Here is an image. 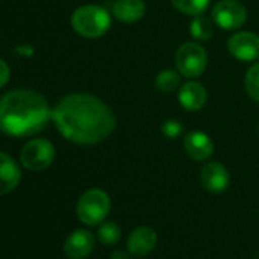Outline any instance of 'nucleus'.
I'll return each instance as SVG.
<instances>
[{"mask_svg": "<svg viewBox=\"0 0 259 259\" xmlns=\"http://www.w3.org/2000/svg\"><path fill=\"white\" fill-rule=\"evenodd\" d=\"M52 120L64 139L78 145L99 144L116 128V116L111 108L87 93L61 98L52 110Z\"/></svg>", "mask_w": 259, "mask_h": 259, "instance_id": "obj_1", "label": "nucleus"}, {"mask_svg": "<svg viewBox=\"0 0 259 259\" xmlns=\"http://www.w3.org/2000/svg\"><path fill=\"white\" fill-rule=\"evenodd\" d=\"M49 119H52V110L38 92L19 89L0 98V132L11 138L37 135Z\"/></svg>", "mask_w": 259, "mask_h": 259, "instance_id": "obj_2", "label": "nucleus"}, {"mask_svg": "<svg viewBox=\"0 0 259 259\" xmlns=\"http://www.w3.org/2000/svg\"><path fill=\"white\" fill-rule=\"evenodd\" d=\"M72 28L84 38H99L111 28L108 11L99 5H84L73 11Z\"/></svg>", "mask_w": 259, "mask_h": 259, "instance_id": "obj_3", "label": "nucleus"}, {"mask_svg": "<svg viewBox=\"0 0 259 259\" xmlns=\"http://www.w3.org/2000/svg\"><path fill=\"white\" fill-rule=\"evenodd\" d=\"M110 212V197L102 189L85 191L76 204V215L87 226L101 224Z\"/></svg>", "mask_w": 259, "mask_h": 259, "instance_id": "obj_4", "label": "nucleus"}, {"mask_svg": "<svg viewBox=\"0 0 259 259\" xmlns=\"http://www.w3.org/2000/svg\"><path fill=\"white\" fill-rule=\"evenodd\" d=\"M176 66L182 76L188 79L198 78L207 67V54L197 41L183 43L176 52Z\"/></svg>", "mask_w": 259, "mask_h": 259, "instance_id": "obj_5", "label": "nucleus"}, {"mask_svg": "<svg viewBox=\"0 0 259 259\" xmlns=\"http://www.w3.org/2000/svg\"><path fill=\"white\" fill-rule=\"evenodd\" d=\"M55 160V148L46 139H32L28 142L22 153L20 162L26 169L31 171H43L49 168Z\"/></svg>", "mask_w": 259, "mask_h": 259, "instance_id": "obj_6", "label": "nucleus"}, {"mask_svg": "<svg viewBox=\"0 0 259 259\" xmlns=\"http://www.w3.org/2000/svg\"><path fill=\"white\" fill-rule=\"evenodd\" d=\"M212 20L221 29H239L247 22V8L238 0H221L212 8Z\"/></svg>", "mask_w": 259, "mask_h": 259, "instance_id": "obj_7", "label": "nucleus"}, {"mask_svg": "<svg viewBox=\"0 0 259 259\" xmlns=\"http://www.w3.org/2000/svg\"><path fill=\"white\" fill-rule=\"evenodd\" d=\"M229 54L239 61H257L259 60V35L254 32L242 31L233 34L227 41Z\"/></svg>", "mask_w": 259, "mask_h": 259, "instance_id": "obj_8", "label": "nucleus"}, {"mask_svg": "<svg viewBox=\"0 0 259 259\" xmlns=\"http://www.w3.org/2000/svg\"><path fill=\"white\" fill-rule=\"evenodd\" d=\"M201 185L207 192L221 194L230 185V176L224 165L218 162H209L201 169Z\"/></svg>", "mask_w": 259, "mask_h": 259, "instance_id": "obj_9", "label": "nucleus"}, {"mask_svg": "<svg viewBox=\"0 0 259 259\" xmlns=\"http://www.w3.org/2000/svg\"><path fill=\"white\" fill-rule=\"evenodd\" d=\"M185 153L195 162H204L213 154V142L204 132H189L183 139Z\"/></svg>", "mask_w": 259, "mask_h": 259, "instance_id": "obj_10", "label": "nucleus"}, {"mask_svg": "<svg viewBox=\"0 0 259 259\" xmlns=\"http://www.w3.org/2000/svg\"><path fill=\"white\" fill-rule=\"evenodd\" d=\"M95 247L93 235L85 229H78L72 232L64 242V253L70 259H84L87 257Z\"/></svg>", "mask_w": 259, "mask_h": 259, "instance_id": "obj_11", "label": "nucleus"}, {"mask_svg": "<svg viewBox=\"0 0 259 259\" xmlns=\"http://www.w3.org/2000/svg\"><path fill=\"white\" fill-rule=\"evenodd\" d=\"M156 244H157L156 230L148 226H139L128 236L126 247L128 251L135 256H145L150 251H153Z\"/></svg>", "mask_w": 259, "mask_h": 259, "instance_id": "obj_12", "label": "nucleus"}, {"mask_svg": "<svg viewBox=\"0 0 259 259\" xmlns=\"http://www.w3.org/2000/svg\"><path fill=\"white\" fill-rule=\"evenodd\" d=\"M207 92L204 85L198 81H188L180 87L179 102L188 111H198L206 105Z\"/></svg>", "mask_w": 259, "mask_h": 259, "instance_id": "obj_13", "label": "nucleus"}, {"mask_svg": "<svg viewBox=\"0 0 259 259\" xmlns=\"http://www.w3.org/2000/svg\"><path fill=\"white\" fill-rule=\"evenodd\" d=\"M20 180L22 172L16 160L5 153H0V195L14 191Z\"/></svg>", "mask_w": 259, "mask_h": 259, "instance_id": "obj_14", "label": "nucleus"}, {"mask_svg": "<svg viewBox=\"0 0 259 259\" xmlns=\"http://www.w3.org/2000/svg\"><path fill=\"white\" fill-rule=\"evenodd\" d=\"M144 0H116L111 7L113 16L122 23H136L145 16Z\"/></svg>", "mask_w": 259, "mask_h": 259, "instance_id": "obj_15", "label": "nucleus"}, {"mask_svg": "<svg viewBox=\"0 0 259 259\" xmlns=\"http://www.w3.org/2000/svg\"><path fill=\"white\" fill-rule=\"evenodd\" d=\"M180 87V72L165 69L156 76V89L163 93H172Z\"/></svg>", "mask_w": 259, "mask_h": 259, "instance_id": "obj_16", "label": "nucleus"}, {"mask_svg": "<svg viewBox=\"0 0 259 259\" xmlns=\"http://www.w3.org/2000/svg\"><path fill=\"white\" fill-rule=\"evenodd\" d=\"M210 0H171L172 7L180 11L182 14L191 16V17H197L201 16L207 7H209Z\"/></svg>", "mask_w": 259, "mask_h": 259, "instance_id": "obj_17", "label": "nucleus"}, {"mask_svg": "<svg viewBox=\"0 0 259 259\" xmlns=\"http://www.w3.org/2000/svg\"><path fill=\"white\" fill-rule=\"evenodd\" d=\"M191 35L197 41H209L210 37L213 35L212 22L203 16L194 17V20L191 22Z\"/></svg>", "mask_w": 259, "mask_h": 259, "instance_id": "obj_18", "label": "nucleus"}, {"mask_svg": "<svg viewBox=\"0 0 259 259\" xmlns=\"http://www.w3.org/2000/svg\"><path fill=\"white\" fill-rule=\"evenodd\" d=\"M244 87L247 95L254 102H259V63H254L248 67L244 78Z\"/></svg>", "mask_w": 259, "mask_h": 259, "instance_id": "obj_19", "label": "nucleus"}, {"mask_svg": "<svg viewBox=\"0 0 259 259\" xmlns=\"http://www.w3.org/2000/svg\"><path fill=\"white\" fill-rule=\"evenodd\" d=\"M98 238L102 244L111 245L120 239V227L116 223H102L98 229Z\"/></svg>", "mask_w": 259, "mask_h": 259, "instance_id": "obj_20", "label": "nucleus"}, {"mask_svg": "<svg viewBox=\"0 0 259 259\" xmlns=\"http://www.w3.org/2000/svg\"><path fill=\"white\" fill-rule=\"evenodd\" d=\"M160 132L166 139H177L183 132V126L177 119H166L160 126Z\"/></svg>", "mask_w": 259, "mask_h": 259, "instance_id": "obj_21", "label": "nucleus"}, {"mask_svg": "<svg viewBox=\"0 0 259 259\" xmlns=\"http://www.w3.org/2000/svg\"><path fill=\"white\" fill-rule=\"evenodd\" d=\"M8 81H10V67L0 58V87H4Z\"/></svg>", "mask_w": 259, "mask_h": 259, "instance_id": "obj_22", "label": "nucleus"}, {"mask_svg": "<svg viewBox=\"0 0 259 259\" xmlns=\"http://www.w3.org/2000/svg\"><path fill=\"white\" fill-rule=\"evenodd\" d=\"M111 259H130V256L123 251V250H116L111 254Z\"/></svg>", "mask_w": 259, "mask_h": 259, "instance_id": "obj_23", "label": "nucleus"}, {"mask_svg": "<svg viewBox=\"0 0 259 259\" xmlns=\"http://www.w3.org/2000/svg\"><path fill=\"white\" fill-rule=\"evenodd\" d=\"M257 135H259V126H257Z\"/></svg>", "mask_w": 259, "mask_h": 259, "instance_id": "obj_24", "label": "nucleus"}]
</instances>
